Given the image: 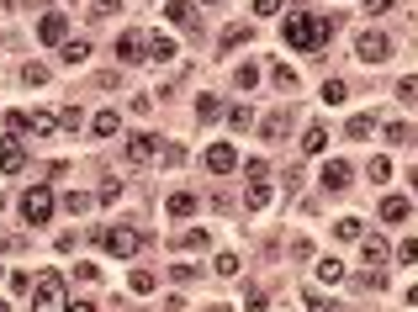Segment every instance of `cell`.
I'll return each mask as SVG.
<instances>
[{"label":"cell","mask_w":418,"mask_h":312,"mask_svg":"<svg viewBox=\"0 0 418 312\" xmlns=\"http://www.w3.org/2000/svg\"><path fill=\"white\" fill-rule=\"evenodd\" d=\"M328 32H334V22H318V16H286V27H281V37H286L291 48H302V53H318L323 43H328Z\"/></svg>","instance_id":"obj_1"},{"label":"cell","mask_w":418,"mask_h":312,"mask_svg":"<svg viewBox=\"0 0 418 312\" xmlns=\"http://www.w3.org/2000/svg\"><path fill=\"white\" fill-rule=\"evenodd\" d=\"M32 312H64V276L59 270H43V276H37Z\"/></svg>","instance_id":"obj_2"},{"label":"cell","mask_w":418,"mask_h":312,"mask_svg":"<svg viewBox=\"0 0 418 312\" xmlns=\"http://www.w3.org/2000/svg\"><path fill=\"white\" fill-rule=\"evenodd\" d=\"M22 217L32 222V228H43V222L53 217V191L48 185H32V191L22 196Z\"/></svg>","instance_id":"obj_3"},{"label":"cell","mask_w":418,"mask_h":312,"mask_svg":"<svg viewBox=\"0 0 418 312\" xmlns=\"http://www.w3.org/2000/svg\"><path fill=\"white\" fill-rule=\"evenodd\" d=\"M101 243H106V254H117V260H132V254L144 249V233L138 228H106Z\"/></svg>","instance_id":"obj_4"},{"label":"cell","mask_w":418,"mask_h":312,"mask_svg":"<svg viewBox=\"0 0 418 312\" xmlns=\"http://www.w3.org/2000/svg\"><path fill=\"white\" fill-rule=\"evenodd\" d=\"M64 32H69V22H64L59 11H43V16H37V43H59V48H64V43H69Z\"/></svg>","instance_id":"obj_5"},{"label":"cell","mask_w":418,"mask_h":312,"mask_svg":"<svg viewBox=\"0 0 418 312\" xmlns=\"http://www.w3.org/2000/svg\"><path fill=\"white\" fill-rule=\"evenodd\" d=\"M6 122H11L16 132H53V122H48V111H6Z\"/></svg>","instance_id":"obj_6"},{"label":"cell","mask_w":418,"mask_h":312,"mask_svg":"<svg viewBox=\"0 0 418 312\" xmlns=\"http://www.w3.org/2000/svg\"><path fill=\"white\" fill-rule=\"evenodd\" d=\"M355 53H360V59H365V64H382V59H386V53H392V43H386V37H382V32H360V43H355Z\"/></svg>","instance_id":"obj_7"},{"label":"cell","mask_w":418,"mask_h":312,"mask_svg":"<svg viewBox=\"0 0 418 312\" xmlns=\"http://www.w3.org/2000/svg\"><path fill=\"white\" fill-rule=\"evenodd\" d=\"M22 164H27V148L16 138H0V175H22Z\"/></svg>","instance_id":"obj_8"},{"label":"cell","mask_w":418,"mask_h":312,"mask_svg":"<svg viewBox=\"0 0 418 312\" xmlns=\"http://www.w3.org/2000/svg\"><path fill=\"white\" fill-rule=\"evenodd\" d=\"M202 164L212 169V175H228V169L239 164V154H233L228 143H212V148H207V159H202Z\"/></svg>","instance_id":"obj_9"},{"label":"cell","mask_w":418,"mask_h":312,"mask_svg":"<svg viewBox=\"0 0 418 312\" xmlns=\"http://www.w3.org/2000/svg\"><path fill=\"white\" fill-rule=\"evenodd\" d=\"M144 53H148V43H144L138 32H122V37H117V59H122V64H138Z\"/></svg>","instance_id":"obj_10"},{"label":"cell","mask_w":418,"mask_h":312,"mask_svg":"<svg viewBox=\"0 0 418 312\" xmlns=\"http://www.w3.org/2000/svg\"><path fill=\"white\" fill-rule=\"evenodd\" d=\"M323 185H328V191H344L349 185V164L344 159H328V164H323Z\"/></svg>","instance_id":"obj_11"},{"label":"cell","mask_w":418,"mask_h":312,"mask_svg":"<svg viewBox=\"0 0 418 312\" xmlns=\"http://www.w3.org/2000/svg\"><path fill=\"white\" fill-rule=\"evenodd\" d=\"M154 148H159V143L148 138V132H132V138H127V164H144V159L154 154Z\"/></svg>","instance_id":"obj_12"},{"label":"cell","mask_w":418,"mask_h":312,"mask_svg":"<svg viewBox=\"0 0 418 312\" xmlns=\"http://www.w3.org/2000/svg\"><path fill=\"white\" fill-rule=\"evenodd\" d=\"M165 22H175V27H196V6H186V0H169V6H165Z\"/></svg>","instance_id":"obj_13"},{"label":"cell","mask_w":418,"mask_h":312,"mask_svg":"<svg viewBox=\"0 0 418 312\" xmlns=\"http://www.w3.org/2000/svg\"><path fill=\"white\" fill-rule=\"evenodd\" d=\"M117 127H122L117 111H96V117H90V132H96V138H117Z\"/></svg>","instance_id":"obj_14"},{"label":"cell","mask_w":418,"mask_h":312,"mask_svg":"<svg viewBox=\"0 0 418 312\" xmlns=\"http://www.w3.org/2000/svg\"><path fill=\"white\" fill-rule=\"evenodd\" d=\"M260 74H265L260 64H254V59H244L239 69H233V85H239V90H254V85H260Z\"/></svg>","instance_id":"obj_15"},{"label":"cell","mask_w":418,"mask_h":312,"mask_svg":"<svg viewBox=\"0 0 418 312\" xmlns=\"http://www.w3.org/2000/svg\"><path fill=\"white\" fill-rule=\"evenodd\" d=\"M349 138H355V143H360V138H370V132H376V111H360V117H349Z\"/></svg>","instance_id":"obj_16"},{"label":"cell","mask_w":418,"mask_h":312,"mask_svg":"<svg viewBox=\"0 0 418 312\" xmlns=\"http://www.w3.org/2000/svg\"><path fill=\"white\" fill-rule=\"evenodd\" d=\"M169 217H180V222H186V217H196V196H191V191H175V196H169Z\"/></svg>","instance_id":"obj_17"},{"label":"cell","mask_w":418,"mask_h":312,"mask_svg":"<svg viewBox=\"0 0 418 312\" xmlns=\"http://www.w3.org/2000/svg\"><path fill=\"white\" fill-rule=\"evenodd\" d=\"M407 217V196H382V222H403Z\"/></svg>","instance_id":"obj_18"},{"label":"cell","mask_w":418,"mask_h":312,"mask_svg":"<svg viewBox=\"0 0 418 312\" xmlns=\"http://www.w3.org/2000/svg\"><path fill=\"white\" fill-rule=\"evenodd\" d=\"M90 206H96V196H90V191H69V196H64V212H74V217H85Z\"/></svg>","instance_id":"obj_19"},{"label":"cell","mask_w":418,"mask_h":312,"mask_svg":"<svg viewBox=\"0 0 418 312\" xmlns=\"http://www.w3.org/2000/svg\"><path fill=\"white\" fill-rule=\"evenodd\" d=\"M260 132H265V138H286V111H265Z\"/></svg>","instance_id":"obj_20"},{"label":"cell","mask_w":418,"mask_h":312,"mask_svg":"<svg viewBox=\"0 0 418 312\" xmlns=\"http://www.w3.org/2000/svg\"><path fill=\"white\" fill-rule=\"evenodd\" d=\"M265 74H270V80L281 85V90H297V69H291V64H270Z\"/></svg>","instance_id":"obj_21"},{"label":"cell","mask_w":418,"mask_h":312,"mask_svg":"<svg viewBox=\"0 0 418 312\" xmlns=\"http://www.w3.org/2000/svg\"><path fill=\"white\" fill-rule=\"evenodd\" d=\"M148 59L169 64V59H175V43H169V37H148Z\"/></svg>","instance_id":"obj_22"},{"label":"cell","mask_w":418,"mask_h":312,"mask_svg":"<svg viewBox=\"0 0 418 312\" xmlns=\"http://www.w3.org/2000/svg\"><path fill=\"white\" fill-rule=\"evenodd\" d=\"M85 59H90V43H85V37L64 43V64H85Z\"/></svg>","instance_id":"obj_23"},{"label":"cell","mask_w":418,"mask_h":312,"mask_svg":"<svg viewBox=\"0 0 418 312\" xmlns=\"http://www.w3.org/2000/svg\"><path fill=\"white\" fill-rule=\"evenodd\" d=\"M244 201H249V212H260V206H270V185H265V180H254Z\"/></svg>","instance_id":"obj_24"},{"label":"cell","mask_w":418,"mask_h":312,"mask_svg":"<svg viewBox=\"0 0 418 312\" xmlns=\"http://www.w3.org/2000/svg\"><path fill=\"white\" fill-rule=\"evenodd\" d=\"M249 122H254L249 106H233V111H228V127H233V132H249Z\"/></svg>","instance_id":"obj_25"},{"label":"cell","mask_w":418,"mask_h":312,"mask_svg":"<svg viewBox=\"0 0 418 312\" xmlns=\"http://www.w3.org/2000/svg\"><path fill=\"white\" fill-rule=\"evenodd\" d=\"M217 111H223V101H217V96H212V90H207V96H202V101H196V117H202V122H212V117H217Z\"/></svg>","instance_id":"obj_26"},{"label":"cell","mask_w":418,"mask_h":312,"mask_svg":"<svg viewBox=\"0 0 418 312\" xmlns=\"http://www.w3.org/2000/svg\"><path fill=\"white\" fill-rule=\"evenodd\" d=\"M360 254H365V264H382V260H386V239H370V243H360Z\"/></svg>","instance_id":"obj_27"},{"label":"cell","mask_w":418,"mask_h":312,"mask_svg":"<svg viewBox=\"0 0 418 312\" xmlns=\"http://www.w3.org/2000/svg\"><path fill=\"white\" fill-rule=\"evenodd\" d=\"M344 96H349V85H344V80H328V85H323V101H328V106H339Z\"/></svg>","instance_id":"obj_28"},{"label":"cell","mask_w":418,"mask_h":312,"mask_svg":"<svg viewBox=\"0 0 418 312\" xmlns=\"http://www.w3.org/2000/svg\"><path fill=\"white\" fill-rule=\"evenodd\" d=\"M323 143H328V132H323V127H312L307 138H302V154H323Z\"/></svg>","instance_id":"obj_29"},{"label":"cell","mask_w":418,"mask_h":312,"mask_svg":"<svg viewBox=\"0 0 418 312\" xmlns=\"http://www.w3.org/2000/svg\"><path fill=\"white\" fill-rule=\"evenodd\" d=\"M318 281H344V264L339 260H318Z\"/></svg>","instance_id":"obj_30"},{"label":"cell","mask_w":418,"mask_h":312,"mask_svg":"<svg viewBox=\"0 0 418 312\" xmlns=\"http://www.w3.org/2000/svg\"><path fill=\"white\" fill-rule=\"evenodd\" d=\"M365 175H370L376 185H386V180H392V164H386V159H370V169H365Z\"/></svg>","instance_id":"obj_31"},{"label":"cell","mask_w":418,"mask_h":312,"mask_svg":"<svg viewBox=\"0 0 418 312\" xmlns=\"http://www.w3.org/2000/svg\"><path fill=\"white\" fill-rule=\"evenodd\" d=\"M132 291H138V297H148V291H154V276H148V270H132V281H127Z\"/></svg>","instance_id":"obj_32"},{"label":"cell","mask_w":418,"mask_h":312,"mask_svg":"<svg viewBox=\"0 0 418 312\" xmlns=\"http://www.w3.org/2000/svg\"><path fill=\"white\" fill-rule=\"evenodd\" d=\"M397 96H403V101H407V106H418V74H407V80H403V85H397Z\"/></svg>","instance_id":"obj_33"},{"label":"cell","mask_w":418,"mask_h":312,"mask_svg":"<svg viewBox=\"0 0 418 312\" xmlns=\"http://www.w3.org/2000/svg\"><path fill=\"white\" fill-rule=\"evenodd\" d=\"M159 159L175 169V164H186V148H180V143H165V148H159Z\"/></svg>","instance_id":"obj_34"},{"label":"cell","mask_w":418,"mask_h":312,"mask_svg":"<svg viewBox=\"0 0 418 312\" xmlns=\"http://www.w3.org/2000/svg\"><path fill=\"white\" fill-rule=\"evenodd\" d=\"M117 196H122V180H117V175H106V180H101V196H96V201H117Z\"/></svg>","instance_id":"obj_35"},{"label":"cell","mask_w":418,"mask_h":312,"mask_svg":"<svg viewBox=\"0 0 418 312\" xmlns=\"http://www.w3.org/2000/svg\"><path fill=\"white\" fill-rule=\"evenodd\" d=\"M360 233H365V228H360V222H355V217H344V222H339V228H334V239H360Z\"/></svg>","instance_id":"obj_36"},{"label":"cell","mask_w":418,"mask_h":312,"mask_svg":"<svg viewBox=\"0 0 418 312\" xmlns=\"http://www.w3.org/2000/svg\"><path fill=\"white\" fill-rule=\"evenodd\" d=\"M270 307V297H265V291H244V312H265Z\"/></svg>","instance_id":"obj_37"},{"label":"cell","mask_w":418,"mask_h":312,"mask_svg":"<svg viewBox=\"0 0 418 312\" xmlns=\"http://www.w3.org/2000/svg\"><path fill=\"white\" fill-rule=\"evenodd\" d=\"M207 243H212V239H207L202 228H191V233H186V239H180V249H207Z\"/></svg>","instance_id":"obj_38"},{"label":"cell","mask_w":418,"mask_h":312,"mask_svg":"<svg viewBox=\"0 0 418 312\" xmlns=\"http://www.w3.org/2000/svg\"><path fill=\"white\" fill-rule=\"evenodd\" d=\"M43 80H48V69H43V64H27V69H22V85H43Z\"/></svg>","instance_id":"obj_39"},{"label":"cell","mask_w":418,"mask_h":312,"mask_svg":"<svg viewBox=\"0 0 418 312\" xmlns=\"http://www.w3.org/2000/svg\"><path fill=\"white\" fill-rule=\"evenodd\" d=\"M217 276H239V254H217Z\"/></svg>","instance_id":"obj_40"},{"label":"cell","mask_w":418,"mask_h":312,"mask_svg":"<svg viewBox=\"0 0 418 312\" xmlns=\"http://www.w3.org/2000/svg\"><path fill=\"white\" fill-rule=\"evenodd\" d=\"M59 127H69V132H80V106H64V111H59Z\"/></svg>","instance_id":"obj_41"},{"label":"cell","mask_w":418,"mask_h":312,"mask_svg":"<svg viewBox=\"0 0 418 312\" xmlns=\"http://www.w3.org/2000/svg\"><path fill=\"white\" fill-rule=\"evenodd\" d=\"M392 260H397V264H418V243H397Z\"/></svg>","instance_id":"obj_42"},{"label":"cell","mask_w":418,"mask_h":312,"mask_svg":"<svg viewBox=\"0 0 418 312\" xmlns=\"http://www.w3.org/2000/svg\"><path fill=\"white\" fill-rule=\"evenodd\" d=\"M244 37H249V27H228V32H223V48H239Z\"/></svg>","instance_id":"obj_43"},{"label":"cell","mask_w":418,"mask_h":312,"mask_svg":"<svg viewBox=\"0 0 418 312\" xmlns=\"http://www.w3.org/2000/svg\"><path fill=\"white\" fill-rule=\"evenodd\" d=\"M281 6L286 0H254V16H281Z\"/></svg>","instance_id":"obj_44"},{"label":"cell","mask_w":418,"mask_h":312,"mask_svg":"<svg viewBox=\"0 0 418 312\" xmlns=\"http://www.w3.org/2000/svg\"><path fill=\"white\" fill-rule=\"evenodd\" d=\"M117 6H122V0H96V16H111Z\"/></svg>","instance_id":"obj_45"},{"label":"cell","mask_w":418,"mask_h":312,"mask_svg":"<svg viewBox=\"0 0 418 312\" xmlns=\"http://www.w3.org/2000/svg\"><path fill=\"white\" fill-rule=\"evenodd\" d=\"M370 6V16H382V11H392V0H365Z\"/></svg>","instance_id":"obj_46"},{"label":"cell","mask_w":418,"mask_h":312,"mask_svg":"<svg viewBox=\"0 0 418 312\" xmlns=\"http://www.w3.org/2000/svg\"><path fill=\"white\" fill-rule=\"evenodd\" d=\"M64 312H96V307H90V302H74V307H64Z\"/></svg>","instance_id":"obj_47"},{"label":"cell","mask_w":418,"mask_h":312,"mask_svg":"<svg viewBox=\"0 0 418 312\" xmlns=\"http://www.w3.org/2000/svg\"><path fill=\"white\" fill-rule=\"evenodd\" d=\"M413 191H418V169H413Z\"/></svg>","instance_id":"obj_48"},{"label":"cell","mask_w":418,"mask_h":312,"mask_svg":"<svg viewBox=\"0 0 418 312\" xmlns=\"http://www.w3.org/2000/svg\"><path fill=\"white\" fill-rule=\"evenodd\" d=\"M0 312H11V307H6V302H0Z\"/></svg>","instance_id":"obj_49"}]
</instances>
